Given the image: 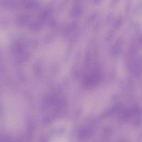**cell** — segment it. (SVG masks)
Returning <instances> with one entry per match:
<instances>
[{"mask_svg": "<svg viewBox=\"0 0 142 142\" xmlns=\"http://www.w3.org/2000/svg\"><path fill=\"white\" fill-rule=\"evenodd\" d=\"M121 42L120 40H118L117 42L114 46L113 48L112 52L115 54H117L120 52V49L121 45Z\"/></svg>", "mask_w": 142, "mask_h": 142, "instance_id": "obj_1", "label": "cell"}, {"mask_svg": "<svg viewBox=\"0 0 142 142\" xmlns=\"http://www.w3.org/2000/svg\"><path fill=\"white\" fill-rule=\"evenodd\" d=\"M122 22V19L121 18H119L117 20L114 24V27L116 28L119 27L121 25Z\"/></svg>", "mask_w": 142, "mask_h": 142, "instance_id": "obj_2", "label": "cell"}, {"mask_svg": "<svg viewBox=\"0 0 142 142\" xmlns=\"http://www.w3.org/2000/svg\"><path fill=\"white\" fill-rule=\"evenodd\" d=\"M115 35V33L113 31H111L107 34L106 37V40L109 41L113 38Z\"/></svg>", "mask_w": 142, "mask_h": 142, "instance_id": "obj_3", "label": "cell"}]
</instances>
